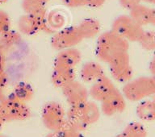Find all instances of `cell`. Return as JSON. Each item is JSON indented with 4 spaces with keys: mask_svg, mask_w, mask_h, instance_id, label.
<instances>
[{
    "mask_svg": "<svg viewBox=\"0 0 155 137\" xmlns=\"http://www.w3.org/2000/svg\"><path fill=\"white\" fill-rule=\"evenodd\" d=\"M100 108L94 102L87 101L78 106H70L65 116V128L84 132L100 117Z\"/></svg>",
    "mask_w": 155,
    "mask_h": 137,
    "instance_id": "cell-1",
    "label": "cell"
},
{
    "mask_svg": "<svg viewBox=\"0 0 155 137\" xmlns=\"http://www.w3.org/2000/svg\"><path fill=\"white\" fill-rule=\"evenodd\" d=\"M128 42L113 31L103 34L96 45V55L99 60L108 64L114 57L128 52Z\"/></svg>",
    "mask_w": 155,
    "mask_h": 137,
    "instance_id": "cell-2",
    "label": "cell"
},
{
    "mask_svg": "<svg viewBox=\"0 0 155 137\" xmlns=\"http://www.w3.org/2000/svg\"><path fill=\"white\" fill-rule=\"evenodd\" d=\"M121 93L125 99L131 102H140L154 95L151 77L141 76L131 79L124 85Z\"/></svg>",
    "mask_w": 155,
    "mask_h": 137,
    "instance_id": "cell-3",
    "label": "cell"
},
{
    "mask_svg": "<svg viewBox=\"0 0 155 137\" xmlns=\"http://www.w3.org/2000/svg\"><path fill=\"white\" fill-rule=\"evenodd\" d=\"M66 112L59 103L50 101L43 106L41 119L44 126L50 132L61 130L65 127Z\"/></svg>",
    "mask_w": 155,
    "mask_h": 137,
    "instance_id": "cell-4",
    "label": "cell"
},
{
    "mask_svg": "<svg viewBox=\"0 0 155 137\" xmlns=\"http://www.w3.org/2000/svg\"><path fill=\"white\" fill-rule=\"evenodd\" d=\"M30 116L31 110L27 103L5 97L0 104V118L4 123L26 120Z\"/></svg>",
    "mask_w": 155,
    "mask_h": 137,
    "instance_id": "cell-5",
    "label": "cell"
},
{
    "mask_svg": "<svg viewBox=\"0 0 155 137\" xmlns=\"http://www.w3.org/2000/svg\"><path fill=\"white\" fill-rule=\"evenodd\" d=\"M112 31L128 41H139L144 33L143 28L130 16L123 15L117 18L113 24Z\"/></svg>",
    "mask_w": 155,
    "mask_h": 137,
    "instance_id": "cell-6",
    "label": "cell"
},
{
    "mask_svg": "<svg viewBox=\"0 0 155 137\" xmlns=\"http://www.w3.org/2000/svg\"><path fill=\"white\" fill-rule=\"evenodd\" d=\"M111 77L119 83L125 84L133 77V69L130 65L128 52L116 56L108 63Z\"/></svg>",
    "mask_w": 155,
    "mask_h": 137,
    "instance_id": "cell-7",
    "label": "cell"
},
{
    "mask_svg": "<svg viewBox=\"0 0 155 137\" xmlns=\"http://www.w3.org/2000/svg\"><path fill=\"white\" fill-rule=\"evenodd\" d=\"M82 39L83 37L78 27L68 28L56 34L52 39L51 44L53 48L61 51L73 48V46L79 43Z\"/></svg>",
    "mask_w": 155,
    "mask_h": 137,
    "instance_id": "cell-8",
    "label": "cell"
},
{
    "mask_svg": "<svg viewBox=\"0 0 155 137\" xmlns=\"http://www.w3.org/2000/svg\"><path fill=\"white\" fill-rule=\"evenodd\" d=\"M62 94L70 106H78L88 101L89 91L84 85L76 80L61 88Z\"/></svg>",
    "mask_w": 155,
    "mask_h": 137,
    "instance_id": "cell-9",
    "label": "cell"
},
{
    "mask_svg": "<svg viewBox=\"0 0 155 137\" xmlns=\"http://www.w3.org/2000/svg\"><path fill=\"white\" fill-rule=\"evenodd\" d=\"M100 103V111L106 116H112L122 113L126 107L125 98L118 89Z\"/></svg>",
    "mask_w": 155,
    "mask_h": 137,
    "instance_id": "cell-10",
    "label": "cell"
},
{
    "mask_svg": "<svg viewBox=\"0 0 155 137\" xmlns=\"http://www.w3.org/2000/svg\"><path fill=\"white\" fill-rule=\"evenodd\" d=\"M45 27V19L44 11L28 14L22 16L18 22V28L22 33L31 35Z\"/></svg>",
    "mask_w": 155,
    "mask_h": 137,
    "instance_id": "cell-11",
    "label": "cell"
},
{
    "mask_svg": "<svg viewBox=\"0 0 155 137\" xmlns=\"http://www.w3.org/2000/svg\"><path fill=\"white\" fill-rule=\"evenodd\" d=\"M117 89L108 77L104 75L103 77L97 80L96 82L92 83V86L89 91V96L94 101L101 103L107 97L110 96Z\"/></svg>",
    "mask_w": 155,
    "mask_h": 137,
    "instance_id": "cell-12",
    "label": "cell"
},
{
    "mask_svg": "<svg viewBox=\"0 0 155 137\" xmlns=\"http://www.w3.org/2000/svg\"><path fill=\"white\" fill-rule=\"evenodd\" d=\"M81 60V54L79 51L75 48H66L59 52L56 56L53 66L61 68L74 69Z\"/></svg>",
    "mask_w": 155,
    "mask_h": 137,
    "instance_id": "cell-13",
    "label": "cell"
},
{
    "mask_svg": "<svg viewBox=\"0 0 155 137\" xmlns=\"http://www.w3.org/2000/svg\"><path fill=\"white\" fill-rule=\"evenodd\" d=\"M76 73L74 69L53 67L51 74V82L54 86L61 89L70 82L74 81Z\"/></svg>",
    "mask_w": 155,
    "mask_h": 137,
    "instance_id": "cell-14",
    "label": "cell"
},
{
    "mask_svg": "<svg viewBox=\"0 0 155 137\" xmlns=\"http://www.w3.org/2000/svg\"><path fill=\"white\" fill-rule=\"evenodd\" d=\"M104 70L100 64L94 61H87L83 64L80 70V77L82 82L87 83H94L103 77Z\"/></svg>",
    "mask_w": 155,
    "mask_h": 137,
    "instance_id": "cell-15",
    "label": "cell"
},
{
    "mask_svg": "<svg viewBox=\"0 0 155 137\" xmlns=\"http://www.w3.org/2000/svg\"><path fill=\"white\" fill-rule=\"evenodd\" d=\"M34 90L31 85L27 82H19L15 86L8 98L16 101L27 103L33 98Z\"/></svg>",
    "mask_w": 155,
    "mask_h": 137,
    "instance_id": "cell-16",
    "label": "cell"
},
{
    "mask_svg": "<svg viewBox=\"0 0 155 137\" xmlns=\"http://www.w3.org/2000/svg\"><path fill=\"white\" fill-rule=\"evenodd\" d=\"M136 114L140 120L151 122L155 120V95L151 99H144L136 108Z\"/></svg>",
    "mask_w": 155,
    "mask_h": 137,
    "instance_id": "cell-17",
    "label": "cell"
},
{
    "mask_svg": "<svg viewBox=\"0 0 155 137\" xmlns=\"http://www.w3.org/2000/svg\"><path fill=\"white\" fill-rule=\"evenodd\" d=\"M147 130L140 122H131L128 123L120 134L115 137H146Z\"/></svg>",
    "mask_w": 155,
    "mask_h": 137,
    "instance_id": "cell-18",
    "label": "cell"
},
{
    "mask_svg": "<svg viewBox=\"0 0 155 137\" xmlns=\"http://www.w3.org/2000/svg\"><path fill=\"white\" fill-rule=\"evenodd\" d=\"M150 7L139 4L130 10L129 16L141 27L150 24Z\"/></svg>",
    "mask_w": 155,
    "mask_h": 137,
    "instance_id": "cell-19",
    "label": "cell"
},
{
    "mask_svg": "<svg viewBox=\"0 0 155 137\" xmlns=\"http://www.w3.org/2000/svg\"><path fill=\"white\" fill-rule=\"evenodd\" d=\"M19 41L20 36L19 34L9 30L0 35V49L7 53L18 44Z\"/></svg>",
    "mask_w": 155,
    "mask_h": 137,
    "instance_id": "cell-20",
    "label": "cell"
},
{
    "mask_svg": "<svg viewBox=\"0 0 155 137\" xmlns=\"http://www.w3.org/2000/svg\"><path fill=\"white\" fill-rule=\"evenodd\" d=\"M78 28L83 38L92 37L99 31V24L93 19H87L82 22L81 25L78 26Z\"/></svg>",
    "mask_w": 155,
    "mask_h": 137,
    "instance_id": "cell-21",
    "label": "cell"
},
{
    "mask_svg": "<svg viewBox=\"0 0 155 137\" xmlns=\"http://www.w3.org/2000/svg\"><path fill=\"white\" fill-rule=\"evenodd\" d=\"M138 42L145 50L155 51V32L144 31Z\"/></svg>",
    "mask_w": 155,
    "mask_h": 137,
    "instance_id": "cell-22",
    "label": "cell"
},
{
    "mask_svg": "<svg viewBox=\"0 0 155 137\" xmlns=\"http://www.w3.org/2000/svg\"><path fill=\"white\" fill-rule=\"evenodd\" d=\"M58 132V137H85L84 135L81 132L73 130L70 128L64 127L61 130L57 131Z\"/></svg>",
    "mask_w": 155,
    "mask_h": 137,
    "instance_id": "cell-23",
    "label": "cell"
},
{
    "mask_svg": "<svg viewBox=\"0 0 155 137\" xmlns=\"http://www.w3.org/2000/svg\"><path fill=\"white\" fill-rule=\"evenodd\" d=\"M10 30V19L6 12L0 11V35Z\"/></svg>",
    "mask_w": 155,
    "mask_h": 137,
    "instance_id": "cell-24",
    "label": "cell"
},
{
    "mask_svg": "<svg viewBox=\"0 0 155 137\" xmlns=\"http://www.w3.org/2000/svg\"><path fill=\"white\" fill-rule=\"evenodd\" d=\"M141 1L142 0H120V3L124 8L129 9V11H130L134 7L140 4Z\"/></svg>",
    "mask_w": 155,
    "mask_h": 137,
    "instance_id": "cell-25",
    "label": "cell"
},
{
    "mask_svg": "<svg viewBox=\"0 0 155 137\" xmlns=\"http://www.w3.org/2000/svg\"><path fill=\"white\" fill-rule=\"evenodd\" d=\"M8 84V78L7 73H0V94H4V91Z\"/></svg>",
    "mask_w": 155,
    "mask_h": 137,
    "instance_id": "cell-26",
    "label": "cell"
},
{
    "mask_svg": "<svg viewBox=\"0 0 155 137\" xmlns=\"http://www.w3.org/2000/svg\"><path fill=\"white\" fill-rule=\"evenodd\" d=\"M63 2L70 7H77L81 5L90 4L91 0H63Z\"/></svg>",
    "mask_w": 155,
    "mask_h": 137,
    "instance_id": "cell-27",
    "label": "cell"
},
{
    "mask_svg": "<svg viewBox=\"0 0 155 137\" xmlns=\"http://www.w3.org/2000/svg\"><path fill=\"white\" fill-rule=\"evenodd\" d=\"M6 69V53L0 49V73H3Z\"/></svg>",
    "mask_w": 155,
    "mask_h": 137,
    "instance_id": "cell-28",
    "label": "cell"
},
{
    "mask_svg": "<svg viewBox=\"0 0 155 137\" xmlns=\"http://www.w3.org/2000/svg\"><path fill=\"white\" fill-rule=\"evenodd\" d=\"M149 70L152 76L155 77V58L153 57L152 60H150V65H149Z\"/></svg>",
    "mask_w": 155,
    "mask_h": 137,
    "instance_id": "cell-29",
    "label": "cell"
},
{
    "mask_svg": "<svg viewBox=\"0 0 155 137\" xmlns=\"http://www.w3.org/2000/svg\"><path fill=\"white\" fill-rule=\"evenodd\" d=\"M155 26V8H150V24Z\"/></svg>",
    "mask_w": 155,
    "mask_h": 137,
    "instance_id": "cell-30",
    "label": "cell"
},
{
    "mask_svg": "<svg viewBox=\"0 0 155 137\" xmlns=\"http://www.w3.org/2000/svg\"><path fill=\"white\" fill-rule=\"evenodd\" d=\"M104 2V0H91L90 4L94 5V6H99Z\"/></svg>",
    "mask_w": 155,
    "mask_h": 137,
    "instance_id": "cell-31",
    "label": "cell"
},
{
    "mask_svg": "<svg viewBox=\"0 0 155 137\" xmlns=\"http://www.w3.org/2000/svg\"><path fill=\"white\" fill-rule=\"evenodd\" d=\"M45 137H58V132H50L49 133H48L47 135Z\"/></svg>",
    "mask_w": 155,
    "mask_h": 137,
    "instance_id": "cell-32",
    "label": "cell"
},
{
    "mask_svg": "<svg viewBox=\"0 0 155 137\" xmlns=\"http://www.w3.org/2000/svg\"><path fill=\"white\" fill-rule=\"evenodd\" d=\"M151 77V80H152V85H153V93H154L155 95V77L153 76H150Z\"/></svg>",
    "mask_w": 155,
    "mask_h": 137,
    "instance_id": "cell-33",
    "label": "cell"
},
{
    "mask_svg": "<svg viewBox=\"0 0 155 137\" xmlns=\"http://www.w3.org/2000/svg\"><path fill=\"white\" fill-rule=\"evenodd\" d=\"M5 95L4 94H0V104H1V103L2 102V100L5 99Z\"/></svg>",
    "mask_w": 155,
    "mask_h": 137,
    "instance_id": "cell-34",
    "label": "cell"
},
{
    "mask_svg": "<svg viewBox=\"0 0 155 137\" xmlns=\"http://www.w3.org/2000/svg\"><path fill=\"white\" fill-rule=\"evenodd\" d=\"M3 123H4V122H3V121H2V119L0 118V131H1V129H2V125H3Z\"/></svg>",
    "mask_w": 155,
    "mask_h": 137,
    "instance_id": "cell-35",
    "label": "cell"
},
{
    "mask_svg": "<svg viewBox=\"0 0 155 137\" xmlns=\"http://www.w3.org/2000/svg\"><path fill=\"white\" fill-rule=\"evenodd\" d=\"M7 0H0V4H2V3H4V2H7Z\"/></svg>",
    "mask_w": 155,
    "mask_h": 137,
    "instance_id": "cell-36",
    "label": "cell"
},
{
    "mask_svg": "<svg viewBox=\"0 0 155 137\" xmlns=\"http://www.w3.org/2000/svg\"><path fill=\"white\" fill-rule=\"evenodd\" d=\"M0 137H8V136H7V135H0Z\"/></svg>",
    "mask_w": 155,
    "mask_h": 137,
    "instance_id": "cell-37",
    "label": "cell"
},
{
    "mask_svg": "<svg viewBox=\"0 0 155 137\" xmlns=\"http://www.w3.org/2000/svg\"><path fill=\"white\" fill-rule=\"evenodd\" d=\"M153 57L155 58V51H154V53H153Z\"/></svg>",
    "mask_w": 155,
    "mask_h": 137,
    "instance_id": "cell-38",
    "label": "cell"
}]
</instances>
